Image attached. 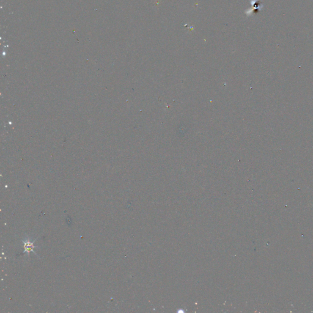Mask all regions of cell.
Here are the masks:
<instances>
[{
  "mask_svg": "<svg viewBox=\"0 0 313 313\" xmlns=\"http://www.w3.org/2000/svg\"><path fill=\"white\" fill-rule=\"evenodd\" d=\"M26 245V250L28 251H33V248L35 247H34V246L33 245V243H28Z\"/></svg>",
  "mask_w": 313,
  "mask_h": 313,
  "instance_id": "6da1fadb",
  "label": "cell"
}]
</instances>
